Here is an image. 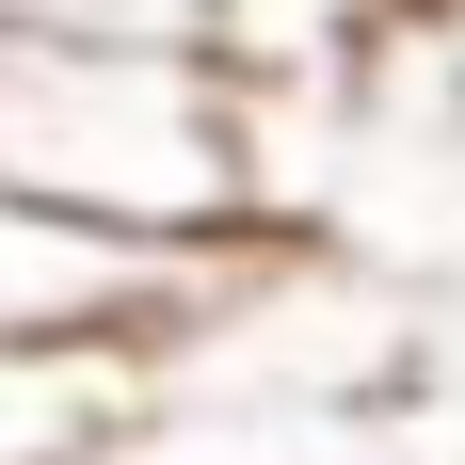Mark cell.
I'll use <instances>...</instances> for the list:
<instances>
[{
    "label": "cell",
    "mask_w": 465,
    "mask_h": 465,
    "mask_svg": "<svg viewBox=\"0 0 465 465\" xmlns=\"http://www.w3.org/2000/svg\"><path fill=\"white\" fill-rule=\"evenodd\" d=\"M418 16L433 0H209V64L257 113H337L418 48Z\"/></svg>",
    "instance_id": "277c9868"
},
{
    "label": "cell",
    "mask_w": 465,
    "mask_h": 465,
    "mask_svg": "<svg viewBox=\"0 0 465 465\" xmlns=\"http://www.w3.org/2000/svg\"><path fill=\"white\" fill-rule=\"evenodd\" d=\"M161 401V337H0V465H81Z\"/></svg>",
    "instance_id": "5b68a950"
},
{
    "label": "cell",
    "mask_w": 465,
    "mask_h": 465,
    "mask_svg": "<svg viewBox=\"0 0 465 465\" xmlns=\"http://www.w3.org/2000/svg\"><path fill=\"white\" fill-rule=\"evenodd\" d=\"M0 16H48V33H129V48H209V0H0Z\"/></svg>",
    "instance_id": "8992f818"
},
{
    "label": "cell",
    "mask_w": 465,
    "mask_h": 465,
    "mask_svg": "<svg viewBox=\"0 0 465 465\" xmlns=\"http://www.w3.org/2000/svg\"><path fill=\"white\" fill-rule=\"evenodd\" d=\"M0 177L144 241H273L257 225V96L209 48L0 16Z\"/></svg>",
    "instance_id": "6da1fadb"
},
{
    "label": "cell",
    "mask_w": 465,
    "mask_h": 465,
    "mask_svg": "<svg viewBox=\"0 0 465 465\" xmlns=\"http://www.w3.org/2000/svg\"><path fill=\"white\" fill-rule=\"evenodd\" d=\"M81 465H401V450H385L370 401L273 370V385H241V401H177V385H161V401H144L113 450H81Z\"/></svg>",
    "instance_id": "3957f363"
},
{
    "label": "cell",
    "mask_w": 465,
    "mask_h": 465,
    "mask_svg": "<svg viewBox=\"0 0 465 465\" xmlns=\"http://www.w3.org/2000/svg\"><path fill=\"white\" fill-rule=\"evenodd\" d=\"M241 257H257V241H144V225H81V209H48V193L0 177V337H161V353H177Z\"/></svg>",
    "instance_id": "7a4b0ae2"
}]
</instances>
